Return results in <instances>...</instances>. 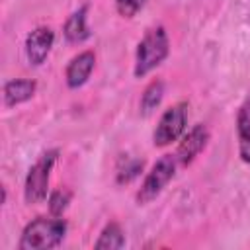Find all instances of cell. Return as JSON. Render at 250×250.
Segmentation results:
<instances>
[{
	"instance_id": "8",
	"label": "cell",
	"mask_w": 250,
	"mask_h": 250,
	"mask_svg": "<svg viewBox=\"0 0 250 250\" xmlns=\"http://www.w3.org/2000/svg\"><path fill=\"white\" fill-rule=\"evenodd\" d=\"M96 64V55L92 51L78 53L66 66V84L68 88H80L92 74Z\"/></svg>"
},
{
	"instance_id": "5",
	"label": "cell",
	"mask_w": 250,
	"mask_h": 250,
	"mask_svg": "<svg viewBox=\"0 0 250 250\" xmlns=\"http://www.w3.org/2000/svg\"><path fill=\"white\" fill-rule=\"evenodd\" d=\"M186 121H188V105L184 102L168 107L158 119V125L152 133L154 146H166L172 141L180 139V135L186 129Z\"/></svg>"
},
{
	"instance_id": "7",
	"label": "cell",
	"mask_w": 250,
	"mask_h": 250,
	"mask_svg": "<svg viewBox=\"0 0 250 250\" xmlns=\"http://www.w3.org/2000/svg\"><path fill=\"white\" fill-rule=\"evenodd\" d=\"M53 41H55V33L51 27H45V25L35 27L25 39V55H27L29 64L39 66L47 59L53 47Z\"/></svg>"
},
{
	"instance_id": "9",
	"label": "cell",
	"mask_w": 250,
	"mask_h": 250,
	"mask_svg": "<svg viewBox=\"0 0 250 250\" xmlns=\"http://www.w3.org/2000/svg\"><path fill=\"white\" fill-rule=\"evenodd\" d=\"M35 80H27V78H16L4 84V104L6 105H18L21 102H27L33 94H35Z\"/></svg>"
},
{
	"instance_id": "11",
	"label": "cell",
	"mask_w": 250,
	"mask_h": 250,
	"mask_svg": "<svg viewBox=\"0 0 250 250\" xmlns=\"http://www.w3.org/2000/svg\"><path fill=\"white\" fill-rule=\"evenodd\" d=\"M236 131H238V154L244 162L250 164V109L242 105L236 117Z\"/></svg>"
},
{
	"instance_id": "1",
	"label": "cell",
	"mask_w": 250,
	"mask_h": 250,
	"mask_svg": "<svg viewBox=\"0 0 250 250\" xmlns=\"http://www.w3.org/2000/svg\"><path fill=\"white\" fill-rule=\"evenodd\" d=\"M66 234V221L59 217H37L31 223L25 225L21 238H20V250H49L62 242Z\"/></svg>"
},
{
	"instance_id": "2",
	"label": "cell",
	"mask_w": 250,
	"mask_h": 250,
	"mask_svg": "<svg viewBox=\"0 0 250 250\" xmlns=\"http://www.w3.org/2000/svg\"><path fill=\"white\" fill-rule=\"evenodd\" d=\"M170 51V43H168V35L164 31V27H150L145 37L139 41L137 45V59H135V76L141 78L145 74H148L152 68H156Z\"/></svg>"
},
{
	"instance_id": "13",
	"label": "cell",
	"mask_w": 250,
	"mask_h": 250,
	"mask_svg": "<svg viewBox=\"0 0 250 250\" xmlns=\"http://www.w3.org/2000/svg\"><path fill=\"white\" fill-rule=\"evenodd\" d=\"M162 96H164V84H162V80H152L145 88V92L141 96V109H143V113H150L162 102Z\"/></svg>"
},
{
	"instance_id": "15",
	"label": "cell",
	"mask_w": 250,
	"mask_h": 250,
	"mask_svg": "<svg viewBox=\"0 0 250 250\" xmlns=\"http://www.w3.org/2000/svg\"><path fill=\"white\" fill-rule=\"evenodd\" d=\"M141 170H143V160L125 158V166H119V168H117V182H119V184L131 182Z\"/></svg>"
},
{
	"instance_id": "10",
	"label": "cell",
	"mask_w": 250,
	"mask_h": 250,
	"mask_svg": "<svg viewBox=\"0 0 250 250\" xmlns=\"http://www.w3.org/2000/svg\"><path fill=\"white\" fill-rule=\"evenodd\" d=\"M86 12L88 6H80L76 12H72L64 23V37L70 43H82L90 37L88 25H86Z\"/></svg>"
},
{
	"instance_id": "12",
	"label": "cell",
	"mask_w": 250,
	"mask_h": 250,
	"mask_svg": "<svg viewBox=\"0 0 250 250\" xmlns=\"http://www.w3.org/2000/svg\"><path fill=\"white\" fill-rule=\"evenodd\" d=\"M125 246V234L117 223H107L96 240V250H119Z\"/></svg>"
},
{
	"instance_id": "3",
	"label": "cell",
	"mask_w": 250,
	"mask_h": 250,
	"mask_svg": "<svg viewBox=\"0 0 250 250\" xmlns=\"http://www.w3.org/2000/svg\"><path fill=\"white\" fill-rule=\"evenodd\" d=\"M57 156H59V150L57 148L47 150L29 168L27 178H25V188H23V195H25V201L27 203H41L47 197L49 178H51L53 164L57 162Z\"/></svg>"
},
{
	"instance_id": "6",
	"label": "cell",
	"mask_w": 250,
	"mask_h": 250,
	"mask_svg": "<svg viewBox=\"0 0 250 250\" xmlns=\"http://www.w3.org/2000/svg\"><path fill=\"white\" fill-rule=\"evenodd\" d=\"M209 141V131L203 123H197L193 125L182 139L180 146H178V152H176V160L182 164V166H188L207 145Z\"/></svg>"
},
{
	"instance_id": "16",
	"label": "cell",
	"mask_w": 250,
	"mask_h": 250,
	"mask_svg": "<svg viewBox=\"0 0 250 250\" xmlns=\"http://www.w3.org/2000/svg\"><path fill=\"white\" fill-rule=\"evenodd\" d=\"M146 0H115V8L119 12V16L123 18H133L143 6H145Z\"/></svg>"
},
{
	"instance_id": "4",
	"label": "cell",
	"mask_w": 250,
	"mask_h": 250,
	"mask_svg": "<svg viewBox=\"0 0 250 250\" xmlns=\"http://www.w3.org/2000/svg\"><path fill=\"white\" fill-rule=\"evenodd\" d=\"M176 162H178V160H176V154H164V156H160V158L152 164L150 172L146 174V178L143 180V184H141V188H139V191H137V201H139L141 205L152 201V199L166 188V184L174 178Z\"/></svg>"
},
{
	"instance_id": "14",
	"label": "cell",
	"mask_w": 250,
	"mask_h": 250,
	"mask_svg": "<svg viewBox=\"0 0 250 250\" xmlns=\"http://www.w3.org/2000/svg\"><path fill=\"white\" fill-rule=\"evenodd\" d=\"M70 197H72V193L66 188H59V189L51 191V195H49V211H51V215L61 217L64 213V209L68 207Z\"/></svg>"
}]
</instances>
